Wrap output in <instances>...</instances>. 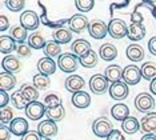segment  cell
I'll return each mask as SVG.
<instances>
[{"label":"cell","mask_w":156,"mask_h":140,"mask_svg":"<svg viewBox=\"0 0 156 140\" xmlns=\"http://www.w3.org/2000/svg\"><path fill=\"white\" fill-rule=\"evenodd\" d=\"M60 52H62V48H60V44H58L56 41H47V45L44 48V53L47 57H55V56H60Z\"/></svg>","instance_id":"8d00e7d4"},{"label":"cell","mask_w":156,"mask_h":140,"mask_svg":"<svg viewBox=\"0 0 156 140\" xmlns=\"http://www.w3.org/2000/svg\"><path fill=\"white\" fill-rule=\"evenodd\" d=\"M5 5L12 12H19V11H22L24 8L26 2L24 0H5Z\"/></svg>","instance_id":"f35d334b"},{"label":"cell","mask_w":156,"mask_h":140,"mask_svg":"<svg viewBox=\"0 0 156 140\" xmlns=\"http://www.w3.org/2000/svg\"><path fill=\"white\" fill-rule=\"evenodd\" d=\"M71 51H72L73 55H76L77 57H83L90 51H92V49H91V44L87 40H84V39H77V40H75L72 43Z\"/></svg>","instance_id":"ffe728a7"},{"label":"cell","mask_w":156,"mask_h":140,"mask_svg":"<svg viewBox=\"0 0 156 140\" xmlns=\"http://www.w3.org/2000/svg\"><path fill=\"white\" fill-rule=\"evenodd\" d=\"M37 134L44 139H49L54 138V136L58 134V125H56L55 121L52 120H43L40 121L37 125Z\"/></svg>","instance_id":"8fae6325"},{"label":"cell","mask_w":156,"mask_h":140,"mask_svg":"<svg viewBox=\"0 0 156 140\" xmlns=\"http://www.w3.org/2000/svg\"><path fill=\"white\" fill-rule=\"evenodd\" d=\"M9 102V95L7 91H0V108H5Z\"/></svg>","instance_id":"f6af8a7d"},{"label":"cell","mask_w":156,"mask_h":140,"mask_svg":"<svg viewBox=\"0 0 156 140\" xmlns=\"http://www.w3.org/2000/svg\"><path fill=\"white\" fill-rule=\"evenodd\" d=\"M76 8L80 11V12H88L94 8L95 2L94 0H76L75 2Z\"/></svg>","instance_id":"60d3db41"},{"label":"cell","mask_w":156,"mask_h":140,"mask_svg":"<svg viewBox=\"0 0 156 140\" xmlns=\"http://www.w3.org/2000/svg\"><path fill=\"white\" fill-rule=\"evenodd\" d=\"M141 76V71L140 68H137L136 66L131 64V66H127L123 70V81L128 85H136L140 81Z\"/></svg>","instance_id":"52a82bcc"},{"label":"cell","mask_w":156,"mask_h":140,"mask_svg":"<svg viewBox=\"0 0 156 140\" xmlns=\"http://www.w3.org/2000/svg\"><path fill=\"white\" fill-rule=\"evenodd\" d=\"M11 100H12V103H13V106L16 107L17 109H26L27 108V106L30 103H28V100L23 96V93L22 91H16V92H13L12 93V96H11Z\"/></svg>","instance_id":"836d02e7"},{"label":"cell","mask_w":156,"mask_h":140,"mask_svg":"<svg viewBox=\"0 0 156 140\" xmlns=\"http://www.w3.org/2000/svg\"><path fill=\"white\" fill-rule=\"evenodd\" d=\"M27 44L34 49H41V48L44 49L45 45H47V41H45V39L43 38V35L40 32H34V34H31L28 36Z\"/></svg>","instance_id":"d4e9b609"},{"label":"cell","mask_w":156,"mask_h":140,"mask_svg":"<svg viewBox=\"0 0 156 140\" xmlns=\"http://www.w3.org/2000/svg\"><path fill=\"white\" fill-rule=\"evenodd\" d=\"M145 27L143 24H131L128 27V35L127 38L132 41H139L145 36Z\"/></svg>","instance_id":"cb8c5ba5"},{"label":"cell","mask_w":156,"mask_h":140,"mask_svg":"<svg viewBox=\"0 0 156 140\" xmlns=\"http://www.w3.org/2000/svg\"><path fill=\"white\" fill-rule=\"evenodd\" d=\"M109 95L112 99L115 100H123L128 96L129 89H128V84H126L124 81H118V83H113L109 85L108 89Z\"/></svg>","instance_id":"7c38bea8"},{"label":"cell","mask_w":156,"mask_h":140,"mask_svg":"<svg viewBox=\"0 0 156 140\" xmlns=\"http://www.w3.org/2000/svg\"><path fill=\"white\" fill-rule=\"evenodd\" d=\"M92 131L98 138H105L107 139L109 134L113 131V125L111 120L107 117H98L92 124Z\"/></svg>","instance_id":"7a4b0ae2"},{"label":"cell","mask_w":156,"mask_h":140,"mask_svg":"<svg viewBox=\"0 0 156 140\" xmlns=\"http://www.w3.org/2000/svg\"><path fill=\"white\" fill-rule=\"evenodd\" d=\"M13 120V111L9 107H5V108H2L0 111V121L2 124H11V121Z\"/></svg>","instance_id":"ab89813d"},{"label":"cell","mask_w":156,"mask_h":140,"mask_svg":"<svg viewBox=\"0 0 156 140\" xmlns=\"http://www.w3.org/2000/svg\"><path fill=\"white\" fill-rule=\"evenodd\" d=\"M16 41L11 36H5L3 35L0 38V52L4 55H9L12 51H16Z\"/></svg>","instance_id":"4316f807"},{"label":"cell","mask_w":156,"mask_h":140,"mask_svg":"<svg viewBox=\"0 0 156 140\" xmlns=\"http://www.w3.org/2000/svg\"><path fill=\"white\" fill-rule=\"evenodd\" d=\"M64 85H66L67 91L76 93V92H80L81 89L84 88L86 81H84V79L81 76H79V75H71V76H68L66 79Z\"/></svg>","instance_id":"4fadbf2b"},{"label":"cell","mask_w":156,"mask_h":140,"mask_svg":"<svg viewBox=\"0 0 156 140\" xmlns=\"http://www.w3.org/2000/svg\"><path fill=\"white\" fill-rule=\"evenodd\" d=\"M108 34L113 39H123L128 35V26L122 19H112L108 24Z\"/></svg>","instance_id":"277c9868"},{"label":"cell","mask_w":156,"mask_h":140,"mask_svg":"<svg viewBox=\"0 0 156 140\" xmlns=\"http://www.w3.org/2000/svg\"><path fill=\"white\" fill-rule=\"evenodd\" d=\"M140 140H156V135L155 134H144V136Z\"/></svg>","instance_id":"f907efd6"},{"label":"cell","mask_w":156,"mask_h":140,"mask_svg":"<svg viewBox=\"0 0 156 140\" xmlns=\"http://www.w3.org/2000/svg\"><path fill=\"white\" fill-rule=\"evenodd\" d=\"M8 27H9L8 17L4 16V15H2V16H0V31H7V30H8Z\"/></svg>","instance_id":"c3c4849f"},{"label":"cell","mask_w":156,"mask_h":140,"mask_svg":"<svg viewBox=\"0 0 156 140\" xmlns=\"http://www.w3.org/2000/svg\"><path fill=\"white\" fill-rule=\"evenodd\" d=\"M16 52H17V55L22 57H28V56H31V47L28 45L27 43L19 44L16 47Z\"/></svg>","instance_id":"b9f144b4"},{"label":"cell","mask_w":156,"mask_h":140,"mask_svg":"<svg viewBox=\"0 0 156 140\" xmlns=\"http://www.w3.org/2000/svg\"><path fill=\"white\" fill-rule=\"evenodd\" d=\"M141 71V76H143L145 80H155L156 79V63L154 62H147L144 63L140 68Z\"/></svg>","instance_id":"4dcf8cb0"},{"label":"cell","mask_w":156,"mask_h":140,"mask_svg":"<svg viewBox=\"0 0 156 140\" xmlns=\"http://www.w3.org/2000/svg\"><path fill=\"white\" fill-rule=\"evenodd\" d=\"M80 64V57H77L76 55L71 52H66V53H62L59 57H58V66L59 68L66 74H72L77 70Z\"/></svg>","instance_id":"6da1fadb"},{"label":"cell","mask_w":156,"mask_h":140,"mask_svg":"<svg viewBox=\"0 0 156 140\" xmlns=\"http://www.w3.org/2000/svg\"><path fill=\"white\" fill-rule=\"evenodd\" d=\"M148 49L154 56H156V36L151 38V40L148 41Z\"/></svg>","instance_id":"681fc988"},{"label":"cell","mask_w":156,"mask_h":140,"mask_svg":"<svg viewBox=\"0 0 156 140\" xmlns=\"http://www.w3.org/2000/svg\"><path fill=\"white\" fill-rule=\"evenodd\" d=\"M143 20H144L143 15L139 12V9L135 8V11L131 13V21H132V24H143Z\"/></svg>","instance_id":"ee69618b"},{"label":"cell","mask_w":156,"mask_h":140,"mask_svg":"<svg viewBox=\"0 0 156 140\" xmlns=\"http://www.w3.org/2000/svg\"><path fill=\"white\" fill-rule=\"evenodd\" d=\"M45 115L48 116L49 120L52 121H60L64 119L66 116V109L63 106H59V107H55V108H47V112H45Z\"/></svg>","instance_id":"d6a6232c"},{"label":"cell","mask_w":156,"mask_h":140,"mask_svg":"<svg viewBox=\"0 0 156 140\" xmlns=\"http://www.w3.org/2000/svg\"><path fill=\"white\" fill-rule=\"evenodd\" d=\"M150 89H151V92L154 93V95H156V79H155V80H152V81H151V84H150Z\"/></svg>","instance_id":"816d5d0a"},{"label":"cell","mask_w":156,"mask_h":140,"mask_svg":"<svg viewBox=\"0 0 156 140\" xmlns=\"http://www.w3.org/2000/svg\"><path fill=\"white\" fill-rule=\"evenodd\" d=\"M80 64L86 68H94L98 64V55L96 52L90 51L86 56L80 57Z\"/></svg>","instance_id":"d590c367"},{"label":"cell","mask_w":156,"mask_h":140,"mask_svg":"<svg viewBox=\"0 0 156 140\" xmlns=\"http://www.w3.org/2000/svg\"><path fill=\"white\" fill-rule=\"evenodd\" d=\"M12 132L9 130V127H7L5 124L0 125V140H9L11 139Z\"/></svg>","instance_id":"7bdbcfd3"},{"label":"cell","mask_w":156,"mask_h":140,"mask_svg":"<svg viewBox=\"0 0 156 140\" xmlns=\"http://www.w3.org/2000/svg\"><path fill=\"white\" fill-rule=\"evenodd\" d=\"M154 107H155V99L152 98L150 93L141 92L135 99V108L139 111V112L150 113Z\"/></svg>","instance_id":"3957f363"},{"label":"cell","mask_w":156,"mask_h":140,"mask_svg":"<svg viewBox=\"0 0 156 140\" xmlns=\"http://www.w3.org/2000/svg\"><path fill=\"white\" fill-rule=\"evenodd\" d=\"M44 103L47 106V108H55V107L62 106V100L56 93H49V95L45 96Z\"/></svg>","instance_id":"74e56055"},{"label":"cell","mask_w":156,"mask_h":140,"mask_svg":"<svg viewBox=\"0 0 156 140\" xmlns=\"http://www.w3.org/2000/svg\"><path fill=\"white\" fill-rule=\"evenodd\" d=\"M140 130L144 134H155L156 132V112H150L140 121Z\"/></svg>","instance_id":"9a60e30c"},{"label":"cell","mask_w":156,"mask_h":140,"mask_svg":"<svg viewBox=\"0 0 156 140\" xmlns=\"http://www.w3.org/2000/svg\"><path fill=\"white\" fill-rule=\"evenodd\" d=\"M88 32H90L91 38L101 40L107 36L108 34V26L103 20H92L88 26Z\"/></svg>","instance_id":"8992f818"},{"label":"cell","mask_w":156,"mask_h":140,"mask_svg":"<svg viewBox=\"0 0 156 140\" xmlns=\"http://www.w3.org/2000/svg\"><path fill=\"white\" fill-rule=\"evenodd\" d=\"M109 81L104 75L96 74L90 79V88L95 95H103L107 89H109Z\"/></svg>","instance_id":"5b68a950"},{"label":"cell","mask_w":156,"mask_h":140,"mask_svg":"<svg viewBox=\"0 0 156 140\" xmlns=\"http://www.w3.org/2000/svg\"><path fill=\"white\" fill-rule=\"evenodd\" d=\"M45 112H47V108H45V106L40 102L30 103L26 108V116L30 120H34V121L40 120L41 117L45 115Z\"/></svg>","instance_id":"ba28073f"},{"label":"cell","mask_w":156,"mask_h":140,"mask_svg":"<svg viewBox=\"0 0 156 140\" xmlns=\"http://www.w3.org/2000/svg\"><path fill=\"white\" fill-rule=\"evenodd\" d=\"M41 139L43 138L37 134V131H30L22 138V140H41Z\"/></svg>","instance_id":"bcb514c9"},{"label":"cell","mask_w":156,"mask_h":140,"mask_svg":"<svg viewBox=\"0 0 156 140\" xmlns=\"http://www.w3.org/2000/svg\"><path fill=\"white\" fill-rule=\"evenodd\" d=\"M105 140H126V138H124V135L119 130H113Z\"/></svg>","instance_id":"7dc6e473"},{"label":"cell","mask_w":156,"mask_h":140,"mask_svg":"<svg viewBox=\"0 0 156 140\" xmlns=\"http://www.w3.org/2000/svg\"><path fill=\"white\" fill-rule=\"evenodd\" d=\"M99 55L103 60H105V62H112L113 59H116V56H118V49H116L115 45H112L111 43H105V44H103L100 47V49H99Z\"/></svg>","instance_id":"7402d4cb"},{"label":"cell","mask_w":156,"mask_h":140,"mask_svg":"<svg viewBox=\"0 0 156 140\" xmlns=\"http://www.w3.org/2000/svg\"><path fill=\"white\" fill-rule=\"evenodd\" d=\"M9 130H11L12 135H16V136H23L28 134V121L24 119V117H15L11 124H9Z\"/></svg>","instance_id":"5bb4252c"},{"label":"cell","mask_w":156,"mask_h":140,"mask_svg":"<svg viewBox=\"0 0 156 140\" xmlns=\"http://www.w3.org/2000/svg\"><path fill=\"white\" fill-rule=\"evenodd\" d=\"M126 55L128 57V60H131L133 63H137L144 59V49L141 45L136 44V43H132V44H129L127 47Z\"/></svg>","instance_id":"ac0fdd59"},{"label":"cell","mask_w":156,"mask_h":140,"mask_svg":"<svg viewBox=\"0 0 156 140\" xmlns=\"http://www.w3.org/2000/svg\"><path fill=\"white\" fill-rule=\"evenodd\" d=\"M68 26H69V31L75 32V34H81L86 28H88L90 23H88V19L81 13H76V15H72V17L68 20Z\"/></svg>","instance_id":"30bf717a"},{"label":"cell","mask_w":156,"mask_h":140,"mask_svg":"<svg viewBox=\"0 0 156 140\" xmlns=\"http://www.w3.org/2000/svg\"><path fill=\"white\" fill-rule=\"evenodd\" d=\"M32 84L39 89V91H41V89H45L49 85V76H45V75H43V74L34 75Z\"/></svg>","instance_id":"e575fe53"},{"label":"cell","mask_w":156,"mask_h":140,"mask_svg":"<svg viewBox=\"0 0 156 140\" xmlns=\"http://www.w3.org/2000/svg\"><path fill=\"white\" fill-rule=\"evenodd\" d=\"M72 40V32L69 30L60 27L58 30H55L54 32V41H56L58 44H67Z\"/></svg>","instance_id":"83f0119b"},{"label":"cell","mask_w":156,"mask_h":140,"mask_svg":"<svg viewBox=\"0 0 156 140\" xmlns=\"http://www.w3.org/2000/svg\"><path fill=\"white\" fill-rule=\"evenodd\" d=\"M2 66L4 68V72H8V74H16L22 70V63H20L19 59L13 55L5 56L2 62Z\"/></svg>","instance_id":"2e32d148"},{"label":"cell","mask_w":156,"mask_h":140,"mask_svg":"<svg viewBox=\"0 0 156 140\" xmlns=\"http://www.w3.org/2000/svg\"><path fill=\"white\" fill-rule=\"evenodd\" d=\"M39 16L34 11H24L20 16V26L27 31H35L39 27Z\"/></svg>","instance_id":"9c48e42d"},{"label":"cell","mask_w":156,"mask_h":140,"mask_svg":"<svg viewBox=\"0 0 156 140\" xmlns=\"http://www.w3.org/2000/svg\"><path fill=\"white\" fill-rule=\"evenodd\" d=\"M11 38L19 44H24L26 40H28V35H27V30H24L22 26H15L11 30Z\"/></svg>","instance_id":"1f68e13d"},{"label":"cell","mask_w":156,"mask_h":140,"mask_svg":"<svg viewBox=\"0 0 156 140\" xmlns=\"http://www.w3.org/2000/svg\"><path fill=\"white\" fill-rule=\"evenodd\" d=\"M44 140H52V139H44Z\"/></svg>","instance_id":"f5cc1de1"},{"label":"cell","mask_w":156,"mask_h":140,"mask_svg":"<svg viewBox=\"0 0 156 140\" xmlns=\"http://www.w3.org/2000/svg\"><path fill=\"white\" fill-rule=\"evenodd\" d=\"M16 85V77L12 74L8 72H2L0 74V88L2 91H11Z\"/></svg>","instance_id":"484cf974"},{"label":"cell","mask_w":156,"mask_h":140,"mask_svg":"<svg viewBox=\"0 0 156 140\" xmlns=\"http://www.w3.org/2000/svg\"><path fill=\"white\" fill-rule=\"evenodd\" d=\"M122 130L126 132V134H128V135L136 134V132L140 130V123L137 121L136 117L129 116L122 123Z\"/></svg>","instance_id":"f1b7e54d"},{"label":"cell","mask_w":156,"mask_h":140,"mask_svg":"<svg viewBox=\"0 0 156 140\" xmlns=\"http://www.w3.org/2000/svg\"><path fill=\"white\" fill-rule=\"evenodd\" d=\"M72 104L76 108H87L91 104V96L84 91L72 93Z\"/></svg>","instance_id":"603a6c76"},{"label":"cell","mask_w":156,"mask_h":140,"mask_svg":"<svg viewBox=\"0 0 156 140\" xmlns=\"http://www.w3.org/2000/svg\"><path fill=\"white\" fill-rule=\"evenodd\" d=\"M37 70H39V74H43L45 76H49V75L55 74L56 71V63L51 57H41L39 59L37 62Z\"/></svg>","instance_id":"e0dca14e"},{"label":"cell","mask_w":156,"mask_h":140,"mask_svg":"<svg viewBox=\"0 0 156 140\" xmlns=\"http://www.w3.org/2000/svg\"><path fill=\"white\" fill-rule=\"evenodd\" d=\"M111 115L115 120H119L123 123L127 117H129V108L123 103L115 104V106L111 108Z\"/></svg>","instance_id":"44dd1931"},{"label":"cell","mask_w":156,"mask_h":140,"mask_svg":"<svg viewBox=\"0 0 156 140\" xmlns=\"http://www.w3.org/2000/svg\"><path fill=\"white\" fill-rule=\"evenodd\" d=\"M104 76L107 77V80L111 84L118 83V81H120L123 79V70H122V67L118 66V64H111V66H108L107 68H105Z\"/></svg>","instance_id":"d6986e66"},{"label":"cell","mask_w":156,"mask_h":140,"mask_svg":"<svg viewBox=\"0 0 156 140\" xmlns=\"http://www.w3.org/2000/svg\"><path fill=\"white\" fill-rule=\"evenodd\" d=\"M23 96L28 100V103H32V102H37V98H39V89L35 87V85H31V84H23L22 88Z\"/></svg>","instance_id":"f546056e"}]
</instances>
